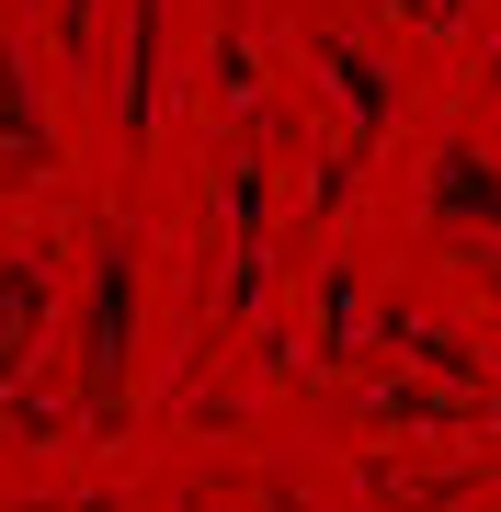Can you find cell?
Instances as JSON below:
<instances>
[{
    "label": "cell",
    "mask_w": 501,
    "mask_h": 512,
    "mask_svg": "<svg viewBox=\"0 0 501 512\" xmlns=\"http://www.w3.org/2000/svg\"><path fill=\"white\" fill-rule=\"evenodd\" d=\"M126 376V251H103V308H92V399H114Z\"/></svg>",
    "instance_id": "6da1fadb"
}]
</instances>
